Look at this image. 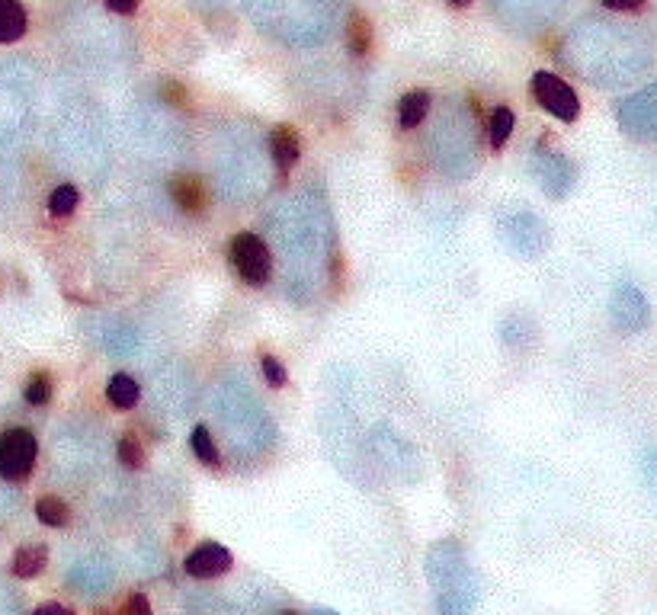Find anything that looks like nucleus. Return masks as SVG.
Listing matches in <instances>:
<instances>
[{
	"label": "nucleus",
	"mask_w": 657,
	"mask_h": 615,
	"mask_svg": "<svg viewBox=\"0 0 657 615\" xmlns=\"http://www.w3.org/2000/svg\"><path fill=\"white\" fill-rule=\"evenodd\" d=\"M45 564H49V548L45 545H23V548H17V555H13L10 571H13V577H20V580H33V577L42 574Z\"/></svg>",
	"instance_id": "f8f14e48"
},
{
	"label": "nucleus",
	"mask_w": 657,
	"mask_h": 615,
	"mask_svg": "<svg viewBox=\"0 0 657 615\" xmlns=\"http://www.w3.org/2000/svg\"><path fill=\"white\" fill-rule=\"evenodd\" d=\"M161 97H164V103H170V106H186V90H183L177 81H164V84H161Z\"/></svg>",
	"instance_id": "bb28decb"
},
{
	"label": "nucleus",
	"mask_w": 657,
	"mask_h": 615,
	"mask_svg": "<svg viewBox=\"0 0 657 615\" xmlns=\"http://www.w3.org/2000/svg\"><path fill=\"white\" fill-rule=\"evenodd\" d=\"M347 42H350V52L353 55H366L369 45H372V26L363 13H353L350 17V29H347Z\"/></svg>",
	"instance_id": "412c9836"
},
{
	"label": "nucleus",
	"mask_w": 657,
	"mask_h": 615,
	"mask_svg": "<svg viewBox=\"0 0 657 615\" xmlns=\"http://www.w3.org/2000/svg\"><path fill=\"white\" fill-rule=\"evenodd\" d=\"M103 4L113 13H122V17H125V13H135L138 10V0H103Z\"/></svg>",
	"instance_id": "c85d7f7f"
},
{
	"label": "nucleus",
	"mask_w": 657,
	"mask_h": 615,
	"mask_svg": "<svg viewBox=\"0 0 657 615\" xmlns=\"http://www.w3.org/2000/svg\"><path fill=\"white\" fill-rule=\"evenodd\" d=\"M529 90H533L536 103L545 109V113H552L558 122H577V116H581V100H577V93L571 90V84L561 81L558 74L536 71L533 87Z\"/></svg>",
	"instance_id": "20e7f679"
},
{
	"label": "nucleus",
	"mask_w": 657,
	"mask_h": 615,
	"mask_svg": "<svg viewBox=\"0 0 657 615\" xmlns=\"http://www.w3.org/2000/svg\"><path fill=\"white\" fill-rule=\"evenodd\" d=\"M430 113V93L427 90H411L404 93L398 103V125L401 129H417Z\"/></svg>",
	"instance_id": "4468645a"
},
{
	"label": "nucleus",
	"mask_w": 657,
	"mask_h": 615,
	"mask_svg": "<svg viewBox=\"0 0 657 615\" xmlns=\"http://www.w3.org/2000/svg\"><path fill=\"white\" fill-rule=\"evenodd\" d=\"M321 615H334V612H321Z\"/></svg>",
	"instance_id": "2f4dec72"
},
{
	"label": "nucleus",
	"mask_w": 657,
	"mask_h": 615,
	"mask_svg": "<svg viewBox=\"0 0 657 615\" xmlns=\"http://www.w3.org/2000/svg\"><path fill=\"white\" fill-rule=\"evenodd\" d=\"M52 388H55V385H52V372L39 369V372L29 375L23 398H26V404H33V407H45V404L52 401Z\"/></svg>",
	"instance_id": "a211bd4d"
},
{
	"label": "nucleus",
	"mask_w": 657,
	"mask_h": 615,
	"mask_svg": "<svg viewBox=\"0 0 657 615\" xmlns=\"http://www.w3.org/2000/svg\"><path fill=\"white\" fill-rule=\"evenodd\" d=\"M513 125H516L513 109L497 106L494 113H491V148H494V151H500V148L507 145V138L513 135Z\"/></svg>",
	"instance_id": "aec40b11"
},
{
	"label": "nucleus",
	"mask_w": 657,
	"mask_h": 615,
	"mask_svg": "<svg viewBox=\"0 0 657 615\" xmlns=\"http://www.w3.org/2000/svg\"><path fill=\"white\" fill-rule=\"evenodd\" d=\"M641 475H645L648 491L657 497V446L645 449V455H641Z\"/></svg>",
	"instance_id": "393cba45"
},
{
	"label": "nucleus",
	"mask_w": 657,
	"mask_h": 615,
	"mask_svg": "<svg viewBox=\"0 0 657 615\" xmlns=\"http://www.w3.org/2000/svg\"><path fill=\"white\" fill-rule=\"evenodd\" d=\"M33 615H74V609L61 606V603H42V606H36Z\"/></svg>",
	"instance_id": "c756f323"
},
{
	"label": "nucleus",
	"mask_w": 657,
	"mask_h": 615,
	"mask_svg": "<svg viewBox=\"0 0 657 615\" xmlns=\"http://www.w3.org/2000/svg\"><path fill=\"white\" fill-rule=\"evenodd\" d=\"M427 577L436 583L443 615H468L475 609V577L462 561V548L456 542H440L427 555Z\"/></svg>",
	"instance_id": "f257e3e1"
},
{
	"label": "nucleus",
	"mask_w": 657,
	"mask_h": 615,
	"mask_svg": "<svg viewBox=\"0 0 657 615\" xmlns=\"http://www.w3.org/2000/svg\"><path fill=\"white\" fill-rule=\"evenodd\" d=\"M116 452H119V462H122L125 468L135 471V468L145 465V446H142V439H138L135 433H125V436L119 439Z\"/></svg>",
	"instance_id": "4be33fe9"
},
{
	"label": "nucleus",
	"mask_w": 657,
	"mask_h": 615,
	"mask_svg": "<svg viewBox=\"0 0 657 615\" xmlns=\"http://www.w3.org/2000/svg\"><path fill=\"white\" fill-rule=\"evenodd\" d=\"M270 154H273L276 167L289 170L295 161H299V154H302L299 132H295L292 125H276V129L270 132Z\"/></svg>",
	"instance_id": "9b49d317"
},
{
	"label": "nucleus",
	"mask_w": 657,
	"mask_h": 615,
	"mask_svg": "<svg viewBox=\"0 0 657 615\" xmlns=\"http://www.w3.org/2000/svg\"><path fill=\"white\" fill-rule=\"evenodd\" d=\"M536 173H539L542 189H545V193H549L552 199L568 196V193H571V186H574V177H577L574 164L568 161V157H561L558 151L542 154V157H539Z\"/></svg>",
	"instance_id": "1a4fd4ad"
},
{
	"label": "nucleus",
	"mask_w": 657,
	"mask_h": 615,
	"mask_svg": "<svg viewBox=\"0 0 657 615\" xmlns=\"http://www.w3.org/2000/svg\"><path fill=\"white\" fill-rule=\"evenodd\" d=\"M119 615H154V612H151V603H148L145 593H132L129 599H125Z\"/></svg>",
	"instance_id": "a878e982"
},
{
	"label": "nucleus",
	"mask_w": 657,
	"mask_h": 615,
	"mask_svg": "<svg viewBox=\"0 0 657 615\" xmlns=\"http://www.w3.org/2000/svg\"><path fill=\"white\" fill-rule=\"evenodd\" d=\"M138 394H142L138 382H135L132 375H122V372L109 378V385H106V401L113 404V407H119V410L135 407L138 404Z\"/></svg>",
	"instance_id": "2eb2a0df"
},
{
	"label": "nucleus",
	"mask_w": 657,
	"mask_h": 615,
	"mask_svg": "<svg viewBox=\"0 0 657 615\" xmlns=\"http://www.w3.org/2000/svg\"><path fill=\"white\" fill-rule=\"evenodd\" d=\"M606 10H619V13H632V10H641L645 0H600Z\"/></svg>",
	"instance_id": "cd10ccee"
},
{
	"label": "nucleus",
	"mask_w": 657,
	"mask_h": 615,
	"mask_svg": "<svg viewBox=\"0 0 657 615\" xmlns=\"http://www.w3.org/2000/svg\"><path fill=\"white\" fill-rule=\"evenodd\" d=\"M449 4H452V7H468L472 0H449Z\"/></svg>",
	"instance_id": "7c9ffc66"
},
{
	"label": "nucleus",
	"mask_w": 657,
	"mask_h": 615,
	"mask_svg": "<svg viewBox=\"0 0 657 615\" xmlns=\"http://www.w3.org/2000/svg\"><path fill=\"white\" fill-rule=\"evenodd\" d=\"M260 369H263V378L273 385V388H283L286 382H289V375H286V369H283V362H279L276 356H270V353H263L260 356Z\"/></svg>",
	"instance_id": "5701e85b"
},
{
	"label": "nucleus",
	"mask_w": 657,
	"mask_h": 615,
	"mask_svg": "<svg viewBox=\"0 0 657 615\" xmlns=\"http://www.w3.org/2000/svg\"><path fill=\"white\" fill-rule=\"evenodd\" d=\"M609 318H613V324L622 334H638V330H645L651 321L645 292L632 286V282H619L613 289V298H609Z\"/></svg>",
	"instance_id": "39448f33"
},
{
	"label": "nucleus",
	"mask_w": 657,
	"mask_h": 615,
	"mask_svg": "<svg viewBox=\"0 0 657 615\" xmlns=\"http://www.w3.org/2000/svg\"><path fill=\"white\" fill-rule=\"evenodd\" d=\"M36 455H39V443L33 433L23 427L4 430L0 433V478L10 484L26 481L36 468Z\"/></svg>",
	"instance_id": "7ed1b4c3"
},
{
	"label": "nucleus",
	"mask_w": 657,
	"mask_h": 615,
	"mask_svg": "<svg viewBox=\"0 0 657 615\" xmlns=\"http://www.w3.org/2000/svg\"><path fill=\"white\" fill-rule=\"evenodd\" d=\"M504 238L510 241L513 250H520L523 257H539L545 247H549V228H545L542 218L520 212V215H510L507 225H504Z\"/></svg>",
	"instance_id": "0eeeda50"
},
{
	"label": "nucleus",
	"mask_w": 657,
	"mask_h": 615,
	"mask_svg": "<svg viewBox=\"0 0 657 615\" xmlns=\"http://www.w3.org/2000/svg\"><path fill=\"white\" fill-rule=\"evenodd\" d=\"M231 263L247 286L260 289V286H267L273 276V254L254 231H241L231 238Z\"/></svg>",
	"instance_id": "f03ea898"
},
{
	"label": "nucleus",
	"mask_w": 657,
	"mask_h": 615,
	"mask_svg": "<svg viewBox=\"0 0 657 615\" xmlns=\"http://www.w3.org/2000/svg\"><path fill=\"white\" fill-rule=\"evenodd\" d=\"M77 574H84V580L77 577V583H81V590H84V593H100V590L106 587V583H109V571L97 577V567H93V564H84Z\"/></svg>",
	"instance_id": "b1692460"
},
{
	"label": "nucleus",
	"mask_w": 657,
	"mask_h": 615,
	"mask_svg": "<svg viewBox=\"0 0 657 615\" xmlns=\"http://www.w3.org/2000/svg\"><path fill=\"white\" fill-rule=\"evenodd\" d=\"M170 199L186 215H202L209 209V189L193 173H180V177L170 180Z\"/></svg>",
	"instance_id": "9d476101"
},
{
	"label": "nucleus",
	"mask_w": 657,
	"mask_h": 615,
	"mask_svg": "<svg viewBox=\"0 0 657 615\" xmlns=\"http://www.w3.org/2000/svg\"><path fill=\"white\" fill-rule=\"evenodd\" d=\"M619 125L625 135H632L638 141L657 138V84L619 106Z\"/></svg>",
	"instance_id": "423d86ee"
},
{
	"label": "nucleus",
	"mask_w": 657,
	"mask_h": 615,
	"mask_svg": "<svg viewBox=\"0 0 657 615\" xmlns=\"http://www.w3.org/2000/svg\"><path fill=\"white\" fill-rule=\"evenodd\" d=\"M36 516H39V523H42V526L65 529V526H68V519H71V510H68V503L61 500V497L45 494V497L36 500Z\"/></svg>",
	"instance_id": "dca6fc26"
},
{
	"label": "nucleus",
	"mask_w": 657,
	"mask_h": 615,
	"mask_svg": "<svg viewBox=\"0 0 657 615\" xmlns=\"http://www.w3.org/2000/svg\"><path fill=\"white\" fill-rule=\"evenodd\" d=\"M190 446H193V455H196V459H199L202 465H209V468H218V465H222V452H218L215 439H212V433H209L206 427H196V430H193Z\"/></svg>",
	"instance_id": "f3484780"
},
{
	"label": "nucleus",
	"mask_w": 657,
	"mask_h": 615,
	"mask_svg": "<svg viewBox=\"0 0 657 615\" xmlns=\"http://www.w3.org/2000/svg\"><path fill=\"white\" fill-rule=\"evenodd\" d=\"M26 36V10L20 0H0V45Z\"/></svg>",
	"instance_id": "ddd939ff"
},
{
	"label": "nucleus",
	"mask_w": 657,
	"mask_h": 615,
	"mask_svg": "<svg viewBox=\"0 0 657 615\" xmlns=\"http://www.w3.org/2000/svg\"><path fill=\"white\" fill-rule=\"evenodd\" d=\"M234 564V555L218 542H206L199 545L196 551H190V558H186V574L196 577V580H212V577H222L231 571Z\"/></svg>",
	"instance_id": "6e6552de"
},
{
	"label": "nucleus",
	"mask_w": 657,
	"mask_h": 615,
	"mask_svg": "<svg viewBox=\"0 0 657 615\" xmlns=\"http://www.w3.org/2000/svg\"><path fill=\"white\" fill-rule=\"evenodd\" d=\"M77 205H81V193L71 186V183H61L55 193L49 196V212L55 215V218H68V215H74L77 212Z\"/></svg>",
	"instance_id": "6ab92c4d"
}]
</instances>
